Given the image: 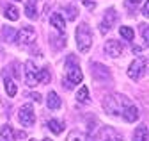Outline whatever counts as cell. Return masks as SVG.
Here are the masks:
<instances>
[{"mask_svg": "<svg viewBox=\"0 0 149 141\" xmlns=\"http://www.w3.org/2000/svg\"><path fill=\"white\" fill-rule=\"evenodd\" d=\"M82 4H84L85 7H89V9H94V4H92V2H89V0H82Z\"/></svg>", "mask_w": 149, "mask_h": 141, "instance_id": "cell-26", "label": "cell"}, {"mask_svg": "<svg viewBox=\"0 0 149 141\" xmlns=\"http://www.w3.org/2000/svg\"><path fill=\"white\" fill-rule=\"evenodd\" d=\"M140 30H142V38L146 39V45H147V38H149V34H147V23L146 25H140Z\"/></svg>", "mask_w": 149, "mask_h": 141, "instance_id": "cell-24", "label": "cell"}, {"mask_svg": "<svg viewBox=\"0 0 149 141\" xmlns=\"http://www.w3.org/2000/svg\"><path fill=\"white\" fill-rule=\"evenodd\" d=\"M139 2H140V0H126V7H128V9H133Z\"/></svg>", "mask_w": 149, "mask_h": 141, "instance_id": "cell-25", "label": "cell"}, {"mask_svg": "<svg viewBox=\"0 0 149 141\" xmlns=\"http://www.w3.org/2000/svg\"><path fill=\"white\" fill-rule=\"evenodd\" d=\"M25 13H27V16H29L30 20L37 18V9H36V4L32 2V0H30V2H29V4L25 6Z\"/></svg>", "mask_w": 149, "mask_h": 141, "instance_id": "cell-19", "label": "cell"}, {"mask_svg": "<svg viewBox=\"0 0 149 141\" xmlns=\"http://www.w3.org/2000/svg\"><path fill=\"white\" fill-rule=\"evenodd\" d=\"M133 139H137V141H146V139H147V127H146V125H140V127L135 130Z\"/></svg>", "mask_w": 149, "mask_h": 141, "instance_id": "cell-17", "label": "cell"}, {"mask_svg": "<svg viewBox=\"0 0 149 141\" xmlns=\"http://www.w3.org/2000/svg\"><path fill=\"white\" fill-rule=\"evenodd\" d=\"M116 18H117V13H116V9H108L107 13H105V16H103V22L100 23V30H101V34H107L112 27H114V23H116Z\"/></svg>", "mask_w": 149, "mask_h": 141, "instance_id": "cell-6", "label": "cell"}, {"mask_svg": "<svg viewBox=\"0 0 149 141\" xmlns=\"http://www.w3.org/2000/svg\"><path fill=\"white\" fill-rule=\"evenodd\" d=\"M74 98H77L78 102H85V100H89V87H82V90H78V93L74 95Z\"/></svg>", "mask_w": 149, "mask_h": 141, "instance_id": "cell-21", "label": "cell"}, {"mask_svg": "<svg viewBox=\"0 0 149 141\" xmlns=\"http://www.w3.org/2000/svg\"><path fill=\"white\" fill-rule=\"evenodd\" d=\"M147 13H149V6H147V2H146V4L142 6V14L146 16V18H147Z\"/></svg>", "mask_w": 149, "mask_h": 141, "instance_id": "cell-27", "label": "cell"}, {"mask_svg": "<svg viewBox=\"0 0 149 141\" xmlns=\"http://www.w3.org/2000/svg\"><path fill=\"white\" fill-rule=\"evenodd\" d=\"M78 59L74 56H68L66 59V73H64V86L71 87L74 84H80L84 75H82V70L78 68Z\"/></svg>", "mask_w": 149, "mask_h": 141, "instance_id": "cell-1", "label": "cell"}, {"mask_svg": "<svg viewBox=\"0 0 149 141\" xmlns=\"http://www.w3.org/2000/svg\"><path fill=\"white\" fill-rule=\"evenodd\" d=\"M4 84H6V93H7L9 97H14V95H16V90H18L16 84H14L9 77H4Z\"/></svg>", "mask_w": 149, "mask_h": 141, "instance_id": "cell-16", "label": "cell"}, {"mask_svg": "<svg viewBox=\"0 0 149 141\" xmlns=\"http://www.w3.org/2000/svg\"><path fill=\"white\" fill-rule=\"evenodd\" d=\"M105 52L110 56V57H119L121 54H123V45L117 41V39H108L107 43H105Z\"/></svg>", "mask_w": 149, "mask_h": 141, "instance_id": "cell-9", "label": "cell"}, {"mask_svg": "<svg viewBox=\"0 0 149 141\" xmlns=\"http://www.w3.org/2000/svg\"><path fill=\"white\" fill-rule=\"evenodd\" d=\"M32 98H34V100H41V97L37 95V93H34V95H32Z\"/></svg>", "mask_w": 149, "mask_h": 141, "instance_id": "cell-29", "label": "cell"}, {"mask_svg": "<svg viewBox=\"0 0 149 141\" xmlns=\"http://www.w3.org/2000/svg\"><path fill=\"white\" fill-rule=\"evenodd\" d=\"M133 52H135V54H140V52H142V47L135 45V47H133Z\"/></svg>", "mask_w": 149, "mask_h": 141, "instance_id": "cell-28", "label": "cell"}, {"mask_svg": "<svg viewBox=\"0 0 149 141\" xmlns=\"http://www.w3.org/2000/svg\"><path fill=\"white\" fill-rule=\"evenodd\" d=\"M74 38H77V47L82 54H87L89 48H91V43H92V36H91V29L87 23H80L77 27V34H74Z\"/></svg>", "mask_w": 149, "mask_h": 141, "instance_id": "cell-3", "label": "cell"}, {"mask_svg": "<svg viewBox=\"0 0 149 141\" xmlns=\"http://www.w3.org/2000/svg\"><path fill=\"white\" fill-rule=\"evenodd\" d=\"M66 13H68V16H69V20H74V16L78 14V9L73 7V6H68V7H66Z\"/></svg>", "mask_w": 149, "mask_h": 141, "instance_id": "cell-23", "label": "cell"}, {"mask_svg": "<svg viewBox=\"0 0 149 141\" xmlns=\"http://www.w3.org/2000/svg\"><path fill=\"white\" fill-rule=\"evenodd\" d=\"M48 129H50V132H53L55 136H59V134L64 130V123H62L61 120H57V118H52V120H48Z\"/></svg>", "mask_w": 149, "mask_h": 141, "instance_id": "cell-12", "label": "cell"}, {"mask_svg": "<svg viewBox=\"0 0 149 141\" xmlns=\"http://www.w3.org/2000/svg\"><path fill=\"white\" fill-rule=\"evenodd\" d=\"M121 116H123L126 121H135V120L139 118V109L135 107V105L130 104V105H126V107H124V111H123Z\"/></svg>", "mask_w": 149, "mask_h": 141, "instance_id": "cell-11", "label": "cell"}, {"mask_svg": "<svg viewBox=\"0 0 149 141\" xmlns=\"http://www.w3.org/2000/svg\"><path fill=\"white\" fill-rule=\"evenodd\" d=\"M13 129H11V125H4L2 127V132H0V137H2V139H11L13 137Z\"/></svg>", "mask_w": 149, "mask_h": 141, "instance_id": "cell-22", "label": "cell"}, {"mask_svg": "<svg viewBox=\"0 0 149 141\" xmlns=\"http://www.w3.org/2000/svg\"><path fill=\"white\" fill-rule=\"evenodd\" d=\"M130 104H132V102H130L126 97H123V95H110V97H107L103 100V109L110 116H117V114L121 116L124 107L130 105Z\"/></svg>", "mask_w": 149, "mask_h": 141, "instance_id": "cell-2", "label": "cell"}, {"mask_svg": "<svg viewBox=\"0 0 149 141\" xmlns=\"http://www.w3.org/2000/svg\"><path fill=\"white\" fill-rule=\"evenodd\" d=\"M50 23L57 29V30H61V32H64V29H66V20H64V16L59 14V13H53L50 16Z\"/></svg>", "mask_w": 149, "mask_h": 141, "instance_id": "cell-10", "label": "cell"}, {"mask_svg": "<svg viewBox=\"0 0 149 141\" xmlns=\"http://www.w3.org/2000/svg\"><path fill=\"white\" fill-rule=\"evenodd\" d=\"M2 39L7 41V43H14V41H18V30H14L13 27H4Z\"/></svg>", "mask_w": 149, "mask_h": 141, "instance_id": "cell-13", "label": "cell"}, {"mask_svg": "<svg viewBox=\"0 0 149 141\" xmlns=\"http://www.w3.org/2000/svg\"><path fill=\"white\" fill-rule=\"evenodd\" d=\"M146 70H147V61L146 59H137V61L132 63V66H130V70H128V73H130V77H132L133 80H139L144 75Z\"/></svg>", "mask_w": 149, "mask_h": 141, "instance_id": "cell-5", "label": "cell"}, {"mask_svg": "<svg viewBox=\"0 0 149 141\" xmlns=\"http://www.w3.org/2000/svg\"><path fill=\"white\" fill-rule=\"evenodd\" d=\"M37 80H39V82H50V72H48V70L46 68H41L39 70V72H37Z\"/></svg>", "mask_w": 149, "mask_h": 141, "instance_id": "cell-20", "label": "cell"}, {"mask_svg": "<svg viewBox=\"0 0 149 141\" xmlns=\"http://www.w3.org/2000/svg\"><path fill=\"white\" fill-rule=\"evenodd\" d=\"M119 32H121V36H123L124 39H128V41H132V39L135 38V32H133V29H132V27L123 25V27L119 29Z\"/></svg>", "mask_w": 149, "mask_h": 141, "instance_id": "cell-18", "label": "cell"}, {"mask_svg": "<svg viewBox=\"0 0 149 141\" xmlns=\"http://www.w3.org/2000/svg\"><path fill=\"white\" fill-rule=\"evenodd\" d=\"M18 2H20V0H18Z\"/></svg>", "mask_w": 149, "mask_h": 141, "instance_id": "cell-30", "label": "cell"}, {"mask_svg": "<svg viewBox=\"0 0 149 141\" xmlns=\"http://www.w3.org/2000/svg\"><path fill=\"white\" fill-rule=\"evenodd\" d=\"M37 82H39L37 80V70H36L32 61H27L25 63V84L29 87H34Z\"/></svg>", "mask_w": 149, "mask_h": 141, "instance_id": "cell-7", "label": "cell"}, {"mask_svg": "<svg viewBox=\"0 0 149 141\" xmlns=\"http://www.w3.org/2000/svg\"><path fill=\"white\" fill-rule=\"evenodd\" d=\"M18 120L23 127H30L34 123V109H32V104H23L20 111H18Z\"/></svg>", "mask_w": 149, "mask_h": 141, "instance_id": "cell-4", "label": "cell"}, {"mask_svg": "<svg viewBox=\"0 0 149 141\" xmlns=\"http://www.w3.org/2000/svg\"><path fill=\"white\" fill-rule=\"evenodd\" d=\"M46 104H48L50 109H59V107H61V98H59V95L55 93V91H50V93H48Z\"/></svg>", "mask_w": 149, "mask_h": 141, "instance_id": "cell-14", "label": "cell"}, {"mask_svg": "<svg viewBox=\"0 0 149 141\" xmlns=\"http://www.w3.org/2000/svg\"><path fill=\"white\" fill-rule=\"evenodd\" d=\"M4 13H6V18H9L11 22H16L18 18H20V13H18V7H14V6H7V7L4 9Z\"/></svg>", "mask_w": 149, "mask_h": 141, "instance_id": "cell-15", "label": "cell"}, {"mask_svg": "<svg viewBox=\"0 0 149 141\" xmlns=\"http://www.w3.org/2000/svg\"><path fill=\"white\" fill-rule=\"evenodd\" d=\"M34 39H36V32H34V29L29 27V25L22 27V30L18 32V41H20L22 45H30Z\"/></svg>", "mask_w": 149, "mask_h": 141, "instance_id": "cell-8", "label": "cell"}]
</instances>
